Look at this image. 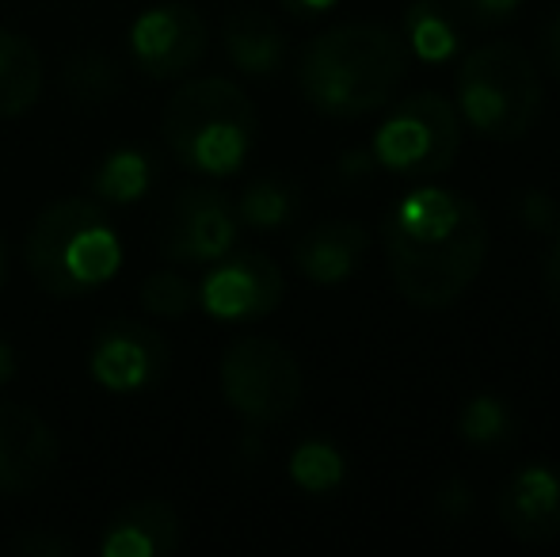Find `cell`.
Here are the masks:
<instances>
[{"mask_svg":"<svg viewBox=\"0 0 560 557\" xmlns=\"http://www.w3.org/2000/svg\"><path fill=\"white\" fill-rule=\"evenodd\" d=\"M382 241L393 287L416 310L454 305L488 256V225L477 202L443 187L405 195L385 214Z\"/></svg>","mask_w":560,"mask_h":557,"instance_id":"1","label":"cell"},{"mask_svg":"<svg viewBox=\"0 0 560 557\" xmlns=\"http://www.w3.org/2000/svg\"><path fill=\"white\" fill-rule=\"evenodd\" d=\"M408 73V46L382 23H339L302 54L298 84L313 112L362 119L393 100Z\"/></svg>","mask_w":560,"mask_h":557,"instance_id":"2","label":"cell"},{"mask_svg":"<svg viewBox=\"0 0 560 557\" xmlns=\"http://www.w3.org/2000/svg\"><path fill=\"white\" fill-rule=\"evenodd\" d=\"M27 268L54 298H81L112 282L122 268V241L104 202L58 199L27 233Z\"/></svg>","mask_w":560,"mask_h":557,"instance_id":"3","label":"cell"},{"mask_svg":"<svg viewBox=\"0 0 560 557\" xmlns=\"http://www.w3.org/2000/svg\"><path fill=\"white\" fill-rule=\"evenodd\" d=\"M256 107L241 84L225 77H199L172 92L161 112L164 146L191 172L233 176L256 146Z\"/></svg>","mask_w":560,"mask_h":557,"instance_id":"4","label":"cell"},{"mask_svg":"<svg viewBox=\"0 0 560 557\" xmlns=\"http://www.w3.org/2000/svg\"><path fill=\"white\" fill-rule=\"evenodd\" d=\"M457 112L477 135L518 141L541 115V69L518 43H485L457 69Z\"/></svg>","mask_w":560,"mask_h":557,"instance_id":"5","label":"cell"},{"mask_svg":"<svg viewBox=\"0 0 560 557\" xmlns=\"http://www.w3.org/2000/svg\"><path fill=\"white\" fill-rule=\"evenodd\" d=\"M462 135L465 119L454 100L431 89L416 92L385 115L382 130L374 135V161L397 176L428 179L454 164Z\"/></svg>","mask_w":560,"mask_h":557,"instance_id":"6","label":"cell"},{"mask_svg":"<svg viewBox=\"0 0 560 557\" xmlns=\"http://www.w3.org/2000/svg\"><path fill=\"white\" fill-rule=\"evenodd\" d=\"M218 379H222L225 405L248 423L287 420L290 413H298L305 394L294 351L267 336H244L229 344Z\"/></svg>","mask_w":560,"mask_h":557,"instance_id":"7","label":"cell"},{"mask_svg":"<svg viewBox=\"0 0 560 557\" xmlns=\"http://www.w3.org/2000/svg\"><path fill=\"white\" fill-rule=\"evenodd\" d=\"M210 31L199 8L184 4V0H168V4L145 8L130 27V50L138 69H145L156 81H172L184 77L207 58Z\"/></svg>","mask_w":560,"mask_h":557,"instance_id":"8","label":"cell"},{"mask_svg":"<svg viewBox=\"0 0 560 557\" xmlns=\"http://www.w3.org/2000/svg\"><path fill=\"white\" fill-rule=\"evenodd\" d=\"M241 218L236 207L214 187H184L172 199L161 245L176 264H214L236 245Z\"/></svg>","mask_w":560,"mask_h":557,"instance_id":"9","label":"cell"},{"mask_svg":"<svg viewBox=\"0 0 560 557\" xmlns=\"http://www.w3.org/2000/svg\"><path fill=\"white\" fill-rule=\"evenodd\" d=\"M287 294L282 268L264 253H229L214 260V271L202 279L199 302L218 321H259L279 310Z\"/></svg>","mask_w":560,"mask_h":557,"instance_id":"10","label":"cell"},{"mask_svg":"<svg viewBox=\"0 0 560 557\" xmlns=\"http://www.w3.org/2000/svg\"><path fill=\"white\" fill-rule=\"evenodd\" d=\"M89 371L112 394L149 390L168 374V344L141 321H112L92 340Z\"/></svg>","mask_w":560,"mask_h":557,"instance_id":"11","label":"cell"},{"mask_svg":"<svg viewBox=\"0 0 560 557\" xmlns=\"http://www.w3.org/2000/svg\"><path fill=\"white\" fill-rule=\"evenodd\" d=\"M61 462V439L35 409L0 402V492L20 497L54 477Z\"/></svg>","mask_w":560,"mask_h":557,"instance_id":"12","label":"cell"},{"mask_svg":"<svg viewBox=\"0 0 560 557\" xmlns=\"http://www.w3.org/2000/svg\"><path fill=\"white\" fill-rule=\"evenodd\" d=\"M500 523L511 538L526 546H546L560 538V466L530 462L508 477L500 492Z\"/></svg>","mask_w":560,"mask_h":557,"instance_id":"13","label":"cell"},{"mask_svg":"<svg viewBox=\"0 0 560 557\" xmlns=\"http://www.w3.org/2000/svg\"><path fill=\"white\" fill-rule=\"evenodd\" d=\"M184 523L164 500H138L126 504L122 512L107 523L100 538L104 557H168L179 550Z\"/></svg>","mask_w":560,"mask_h":557,"instance_id":"14","label":"cell"},{"mask_svg":"<svg viewBox=\"0 0 560 557\" xmlns=\"http://www.w3.org/2000/svg\"><path fill=\"white\" fill-rule=\"evenodd\" d=\"M370 248V233L362 230L359 222H347V218H336V222H320L298 241L294 260L298 271H302L310 282L317 287H339L362 268Z\"/></svg>","mask_w":560,"mask_h":557,"instance_id":"15","label":"cell"},{"mask_svg":"<svg viewBox=\"0 0 560 557\" xmlns=\"http://www.w3.org/2000/svg\"><path fill=\"white\" fill-rule=\"evenodd\" d=\"M222 38L229 61L248 77H275L287 61V35L275 27L271 15L252 12V8L229 12Z\"/></svg>","mask_w":560,"mask_h":557,"instance_id":"16","label":"cell"},{"mask_svg":"<svg viewBox=\"0 0 560 557\" xmlns=\"http://www.w3.org/2000/svg\"><path fill=\"white\" fill-rule=\"evenodd\" d=\"M43 96V58L27 35L0 27V119H20Z\"/></svg>","mask_w":560,"mask_h":557,"instance_id":"17","label":"cell"},{"mask_svg":"<svg viewBox=\"0 0 560 557\" xmlns=\"http://www.w3.org/2000/svg\"><path fill=\"white\" fill-rule=\"evenodd\" d=\"M457 23L462 15L454 12L450 0H416L405 12V46L416 50L420 61H446L462 43Z\"/></svg>","mask_w":560,"mask_h":557,"instance_id":"18","label":"cell"},{"mask_svg":"<svg viewBox=\"0 0 560 557\" xmlns=\"http://www.w3.org/2000/svg\"><path fill=\"white\" fill-rule=\"evenodd\" d=\"M298 214V187L279 176L252 179L236 199V218L252 230H282Z\"/></svg>","mask_w":560,"mask_h":557,"instance_id":"19","label":"cell"},{"mask_svg":"<svg viewBox=\"0 0 560 557\" xmlns=\"http://www.w3.org/2000/svg\"><path fill=\"white\" fill-rule=\"evenodd\" d=\"M153 184V161L141 149H115L112 156H104V164L92 176L100 199L107 202H133L149 192Z\"/></svg>","mask_w":560,"mask_h":557,"instance_id":"20","label":"cell"},{"mask_svg":"<svg viewBox=\"0 0 560 557\" xmlns=\"http://www.w3.org/2000/svg\"><path fill=\"white\" fill-rule=\"evenodd\" d=\"M290 477L305 492H332L343 481V454L332 443L310 439L290 454Z\"/></svg>","mask_w":560,"mask_h":557,"instance_id":"21","label":"cell"},{"mask_svg":"<svg viewBox=\"0 0 560 557\" xmlns=\"http://www.w3.org/2000/svg\"><path fill=\"white\" fill-rule=\"evenodd\" d=\"M457 431L469 446H500L511 439V409L503 397L495 394H480L472 397L462 409V420H457Z\"/></svg>","mask_w":560,"mask_h":557,"instance_id":"22","label":"cell"},{"mask_svg":"<svg viewBox=\"0 0 560 557\" xmlns=\"http://www.w3.org/2000/svg\"><path fill=\"white\" fill-rule=\"evenodd\" d=\"M141 305L156 317H184L195 305V287L187 282L179 271H153L145 282H141Z\"/></svg>","mask_w":560,"mask_h":557,"instance_id":"23","label":"cell"},{"mask_svg":"<svg viewBox=\"0 0 560 557\" xmlns=\"http://www.w3.org/2000/svg\"><path fill=\"white\" fill-rule=\"evenodd\" d=\"M450 4L472 27H495V23H508L523 0H450Z\"/></svg>","mask_w":560,"mask_h":557,"instance_id":"24","label":"cell"},{"mask_svg":"<svg viewBox=\"0 0 560 557\" xmlns=\"http://www.w3.org/2000/svg\"><path fill=\"white\" fill-rule=\"evenodd\" d=\"M12 550L23 557H69L77 554V546L61 535H50V531H27V535L15 538Z\"/></svg>","mask_w":560,"mask_h":557,"instance_id":"25","label":"cell"},{"mask_svg":"<svg viewBox=\"0 0 560 557\" xmlns=\"http://www.w3.org/2000/svg\"><path fill=\"white\" fill-rule=\"evenodd\" d=\"M523 222H526V230H553V222H557V207H553V199H549L546 192H530L523 199Z\"/></svg>","mask_w":560,"mask_h":557,"instance_id":"26","label":"cell"},{"mask_svg":"<svg viewBox=\"0 0 560 557\" xmlns=\"http://www.w3.org/2000/svg\"><path fill=\"white\" fill-rule=\"evenodd\" d=\"M443 512H446V520H462L465 512L472 508V489L462 481V477H454V481H446V489H443Z\"/></svg>","mask_w":560,"mask_h":557,"instance_id":"27","label":"cell"},{"mask_svg":"<svg viewBox=\"0 0 560 557\" xmlns=\"http://www.w3.org/2000/svg\"><path fill=\"white\" fill-rule=\"evenodd\" d=\"M541 287H546V298L560 310V233L557 241L549 245L546 264H541Z\"/></svg>","mask_w":560,"mask_h":557,"instance_id":"28","label":"cell"},{"mask_svg":"<svg viewBox=\"0 0 560 557\" xmlns=\"http://www.w3.org/2000/svg\"><path fill=\"white\" fill-rule=\"evenodd\" d=\"M541 61H546L549 73L560 77V12L541 31Z\"/></svg>","mask_w":560,"mask_h":557,"instance_id":"29","label":"cell"},{"mask_svg":"<svg viewBox=\"0 0 560 557\" xmlns=\"http://www.w3.org/2000/svg\"><path fill=\"white\" fill-rule=\"evenodd\" d=\"M279 4L287 8L290 15H302V20H310V15L328 12V8H332L336 0H279Z\"/></svg>","mask_w":560,"mask_h":557,"instance_id":"30","label":"cell"},{"mask_svg":"<svg viewBox=\"0 0 560 557\" xmlns=\"http://www.w3.org/2000/svg\"><path fill=\"white\" fill-rule=\"evenodd\" d=\"M12 374H15V351H12V344L0 336V386L12 382Z\"/></svg>","mask_w":560,"mask_h":557,"instance_id":"31","label":"cell"},{"mask_svg":"<svg viewBox=\"0 0 560 557\" xmlns=\"http://www.w3.org/2000/svg\"><path fill=\"white\" fill-rule=\"evenodd\" d=\"M4 282H8V241L0 233V290H4Z\"/></svg>","mask_w":560,"mask_h":557,"instance_id":"32","label":"cell"}]
</instances>
